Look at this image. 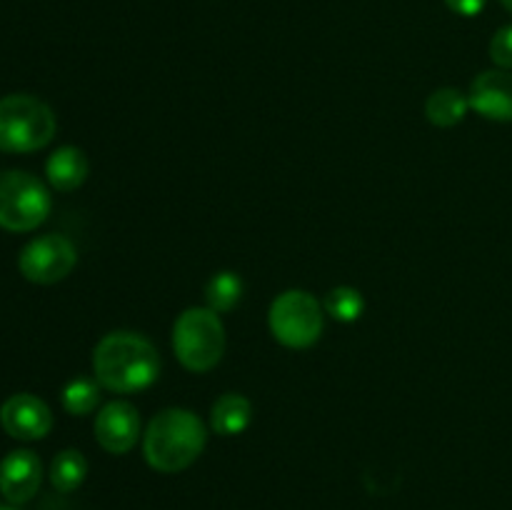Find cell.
<instances>
[{
  "instance_id": "6da1fadb",
  "label": "cell",
  "mask_w": 512,
  "mask_h": 510,
  "mask_svg": "<svg viewBox=\"0 0 512 510\" xmlns=\"http://www.w3.org/2000/svg\"><path fill=\"white\" fill-rule=\"evenodd\" d=\"M93 373L95 383L110 393H138L158 378V350L138 333H108L93 350Z\"/></svg>"
},
{
  "instance_id": "7a4b0ae2",
  "label": "cell",
  "mask_w": 512,
  "mask_h": 510,
  "mask_svg": "<svg viewBox=\"0 0 512 510\" xmlns=\"http://www.w3.org/2000/svg\"><path fill=\"white\" fill-rule=\"evenodd\" d=\"M208 443L205 423L188 408H165L148 423L143 455L158 473H180L190 468Z\"/></svg>"
},
{
  "instance_id": "3957f363",
  "label": "cell",
  "mask_w": 512,
  "mask_h": 510,
  "mask_svg": "<svg viewBox=\"0 0 512 510\" xmlns=\"http://www.w3.org/2000/svg\"><path fill=\"white\" fill-rule=\"evenodd\" d=\"M55 113L33 95L15 93L0 98V150L33 153L55 138Z\"/></svg>"
},
{
  "instance_id": "277c9868",
  "label": "cell",
  "mask_w": 512,
  "mask_h": 510,
  "mask_svg": "<svg viewBox=\"0 0 512 510\" xmlns=\"http://www.w3.org/2000/svg\"><path fill=\"white\" fill-rule=\"evenodd\" d=\"M173 350L190 373H208L225 353L223 320L210 308H188L173 325Z\"/></svg>"
},
{
  "instance_id": "5b68a950",
  "label": "cell",
  "mask_w": 512,
  "mask_h": 510,
  "mask_svg": "<svg viewBox=\"0 0 512 510\" xmlns=\"http://www.w3.org/2000/svg\"><path fill=\"white\" fill-rule=\"evenodd\" d=\"M323 310V303L308 290H285L270 305V333L285 348H310L313 343H318L320 333H323Z\"/></svg>"
},
{
  "instance_id": "8992f818",
  "label": "cell",
  "mask_w": 512,
  "mask_h": 510,
  "mask_svg": "<svg viewBox=\"0 0 512 510\" xmlns=\"http://www.w3.org/2000/svg\"><path fill=\"white\" fill-rule=\"evenodd\" d=\"M50 213L48 188L25 170L0 175V228L28 233L45 223Z\"/></svg>"
},
{
  "instance_id": "52a82bcc",
  "label": "cell",
  "mask_w": 512,
  "mask_h": 510,
  "mask_svg": "<svg viewBox=\"0 0 512 510\" xmlns=\"http://www.w3.org/2000/svg\"><path fill=\"white\" fill-rule=\"evenodd\" d=\"M78 263V250L65 235L48 233L30 240L20 250L18 268L25 280L38 285H53L68 278Z\"/></svg>"
},
{
  "instance_id": "ba28073f",
  "label": "cell",
  "mask_w": 512,
  "mask_h": 510,
  "mask_svg": "<svg viewBox=\"0 0 512 510\" xmlns=\"http://www.w3.org/2000/svg\"><path fill=\"white\" fill-rule=\"evenodd\" d=\"M0 425L15 440H40L53 428V413L33 393H15L0 405Z\"/></svg>"
},
{
  "instance_id": "9c48e42d",
  "label": "cell",
  "mask_w": 512,
  "mask_h": 510,
  "mask_svg": "<svg viewBox=\"0 0 512 510\" xmlns=\"http://www.w3.org/2000/svg\"><path fill=\"white\" fill-rule=\"evenodd\" d=\"M140 438V413L133 403L113 400L103 405L95 418V440L113 455H125L135 448Z\"/></svg>"
},
{
  "instance_id": "30bf717a",
  "label": "cell",
  "mask_w": 512,
  "mask_h": 510,
  "mask_svg": "<svg viewBox=\"0 0 512 510\" xmlns=\"http://www.w3.org/2000/svg\"><path fill=\"white\" fill-rule=\"evenodd\" d=\"M43 483V463L33 450H13L0 463V495L10 505H23L35 498Z\"/></svg>"
},
{
  "instance_id": "8fae6325",
  "label": "cell",
  "mask_w": 512,
  "mask_h": 510,
  "mask_svg": "<svg viewBox=\"0 0 512 510\" xmlns=\"http://www.w3.org/2000/svg\"><path fill=\"white\" fill-rule=\"evenodd\" d=\"M470 108L488 120L512 123V73L485 70L473 80L468 93Z\"/></svg>"
},
{
  "instance_id": "7c38bea8",
  "label": "cell",
  "mask_w": 512,
  "mask_h": 510,
  "mask_svg": "<svg viewBox=\"0 0 512 510\" xmlns=\"http://www.w3.org/2000/svg\"><path fill=\"white\" fill-rule=\"evenodd\" d=\"M90 163L85 158V153L75 145H63V148L55 150L53 155L45 163V175H48V183L53 185L60 193H73L80 185L88 180Z\"/></svg>"
},
{
  "instance_id": "4fadbf2b",
  "label": "cell",
  "mask_w": 512,
  "mask_h": 510,
  "mask_svg": "<svg viewBox=\"0 0 512 510\" xmlns=\"http://www.w3.org/2000/svg\"><path fill=\"white\" fill-rule=\"evenodd\" d=\"M253 420V405L245 395L240 393H225L210 408V428L223 438H233V435L245 433V428Z\"/></svg>"
},
{
  "instance_id": "5bb4252c",
  "label": "cell",
  "mask_w": 512,
  "mask_h": 510,
  "mask_svg": "<svg viewBox=\"0 0 512 510\" xmlns=\"http://www.w3.org/2000/svg\"><path fill=\"white\" fill-rule=\"evenodd\" d=\"M468 110V95L460 93L458 88L435 90V93H430L428 103H425V115L438 128H453V125H458L465 118Z\"/></svg>"
},
{
  "instance_id": "9a60e30c",
  "label": "cell",
  "mask_w": 512,
  "mask_h": 510,
  "mask_svg": "<svg viewBox=\"0 0 512 510\" xmlns=\"http://www.w3.org/2000/svg\"><path fill=\"white\" fill-rule=\"evenodd\" d=\"M88 475V460L80 450H60L50 463V483L58 493H73Z\"/></svg>"
},
{
  "instance_id": "2e32d148",
  "label": "cell",
  "mask_w": 512,
  "mask_h": 510,
  "mask_svg": "<svg viewBox=\"0 0 512 510\" xmlns=\"http://www.w3.org/2000/svg\"><path fill=\"white\" fill-rule=\"evenodd\" d=\"M243 298V280L233 270H220L205 285V303L215 313H230Z\"/></svg>"
},
{
  "instance_id": "e0dca14e",
  "label": "cell",
  "mask_w": 512,
  "mask_h": 510,
  "mask_svg": "<svg viewBox=\"0 0 512 510\" xmlns=\"http://www.w3.org/2000/svg\"><path fill=\"white\" fill-rule=\"evenodd\" d=\"M323 308L338 323H355V320L363 318L365 298L360 290L350 288V285H340V288H333L325 295Z\"/></svg>"
},
{
  "instance_id": "ac0fdd59",
  "label": "cell",
  "mask_w": 512,
  "mask_h": 510,
  "mask_svg": "<svg viewBox=\"0 0 512 510\" xmlns=\"http://www.w3.org/2000/svg\"><path fill=\"white\" fill-rule=\"evenodd\" d=\"M100 385L93 380L75 378L63 388V408L70 415H88L98 408Z\"/></svg>"
},
{
  "instance_id": "d6986e66",
  "label": "cell",
  "mask_w": 512,
  "mask_h": 510,
  "mask_svg": "<svg viewBox=\"0 0 512 510\" xmlns=\"http://www.w3.org/2000/svg\"><path fill=\"white\" fill-rule=\"evenodd\" d=\"M490 58L500 70H512V25H505L490 40Z\"/></svg>"
},
{
  "instance_id": "ffe728a7",
  "label": "cell",
  "mask_w": 512,
  "mask_h": 510,
  "mask_svg": "<svg viewBox=\"0 0 512 510\" xmlns=\"http://www.w3.org/2000/svg\"><path fill=\"white\" fill-rule=\"evenodd\" d=\"M485 3H488V0H445V5H448L455 15H463V18H475V15L483 13Z\"/></svg>"
},
{
  "instance_id": "44dd1931",
  "label": "cell",
  "mask_w": 512,
  "mask_h": 510,
  "mask_svg": "<svg viewBox=\"0 0 512 510\" xmlns=\"http://www.w3.org/2000/svg\"><path fill=\"white\" fill-rule=\"evenodd\" d=\"M0 510H18V505H0Z\"/></svg>"
},
{
  "instance_id": "7402d4cb",
  "label": "cell",
  "mask_w": 512,
  "mask_h": 510,
  "mask_svg": "<svg viewBox=\"0 0 512 510\" xmlns=\"http://www.w3.org/2000/svg\"><path fill=\"white\" fill-rule=\"evenodd\" d=\"M500 3H503V5H505V8H508V10H510V13H512V0H500Z\"/></svg>"
}]
</instances>
